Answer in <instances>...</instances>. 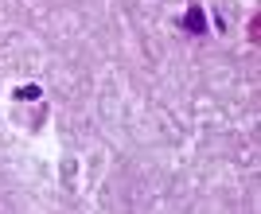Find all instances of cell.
I'll return each mask as SVG.
<instances>
[{
    "label": "cell",
    "mask_w": 261,
    "mask_h": 214,
    "mask_svg": "<svg viewBox=\"0 0 261 214\" xmlns=\"http://www.w3.org/2000/svg\"><path fill=\"white\" fill-rule=\"evenodd\" d=\"M179 23H184V32H191V35H207V16H203L199 4H195V8H187Z\"/></svg>",
    "instance_id": "obj_1"
},
{
    "label": "cell",
    "mask_w": 261,
    "mask_h": 214,
    "mask_svg": "<svg viewBox=\"0 0 261 214\" xmlns=\"http://www.w3.org/2000/svg\"><path fill=\"white\" fill-rule=\"evenodd\" d=\"M16 97H23V101H32V97H39V90H35V86H23V90H16Z\"/></svg>",
    "instance_id": "obj_2"
}]
</instances>
